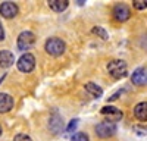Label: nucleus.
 <instances>
[{"label": "nucleus", "instance_id": "nucleus-1", "mask_svg": "<svg viewBox=\"0 0 147 141\" xmlns=\"http://www.w3.org/2000/svg\"><path fill=\"white\" fill-rule=\"evenodd\" d=\"M107 70H109V74L112 75L113 78L116 79H121V78H124L127 77L128 74V66L124 60H119V59H115V60H110L107 63Z\"/></svg>", "mask_w": 147, "mask_h": 141}, {"label": "nucleus", "instance_id": "nucleus-2", "mask_svg": "<svg viewBox=\"0 0 147 141\" xmlns=\"http://www.w3.org/2000/svg\"><path fill=\"white\" fill-rule=\"evenodd\" d=\"M34 44H35V35H34L31 31H24V32L19 34L18 41H16L18 50H21V52H27V50L31 49Z\"/></svg>", "mask_w": 147, "mask_h": 141}, {"label": "nucleus", "instance_id": "nucleus-3", "mask_svg": "<svg viewBox=\"0 0 147 141\" xmlns=\"http://www.w3.org/2000/svg\"><path fill=\"white\" fill-rule=\"evenodd\" d=\"M46 52L52 56H60L65 52V43L57 38V37H52L46 41Z\"/></svg>", "mask_w": 147, "mask_h": 141}, {"label": "nucleus", "instance_id": "nucleus-4", "mask_svg": "<svg viewBox=\"0 0 147 141\" xmlns=\"http://www.w3.org/2000/svg\"><path fill=\"white\" fill-rule=\"evenodd\" d=\"M16 66L21 72H31L35 66V57L31 53H24L16 62Z\"/></svg>", "mask_w": 147, "mask_h": 141}, {"label": "nucleus", "instance_id": "nucleus-5", "mask_svg": "<svg viewBox=\"0 0 147 141\" xmlns=\"http://www.w3.org/2000/svg\"><path fill=\"white\" fill-rule=\"evenodd\" d=\"M116 132V125L113 122H109V121H103L99 125L96 126V134L99 135L100 138H109L112 137Z\"/></svg>", "mask_w": 147, "mask_h": 141}, {"label": "nucleus", "instance_id": "nucleus-6", "mask_svg": "<svg viewBox=\"0 0 147 141\" xmlns=\"http://www.w3.org/2000/svg\"><path fill=\"white\" fill-rule=\"evenodd\" d=\"M102 115L107 117L109 122H113V124L121 121L122 116H124V113L115 106H105V107H102Z\"/></svg>", "mask_w": 147, "mask_h": 141}, {"label": "nucleus", "instance_id": "nucleus-7", "mask_svg": "<svg viewBox=\"0 0 147 141\" xmlns=\"http://www.w3.org/2000/svg\"><path fill=\"white\" fill-rule=\"evenodd\" d=\"M113 16H115V19L119 21V22H125V21H128L129 16H131V10H129V7H128L127 5L119 3V5H116V6L113 7Z\"/></svg>", "mask_w": 147, "mask_h": 141}, {"label": "nucleus", "instance_id": "nucleus-8", "mask_svg": "<svg viewBox=\"0 0 147 141\" xmlns=\"http://www.w3.org/2000/svg\"><path fill=\"white\" fill-rule=\"evenodd\" d=\"M0 15L10 19L18 15V6L13 2H3L0 5Z\"/></svg>", "mask_w": 147, "mask_h": 141}, {"label": "nucleus", "instance_id": "nucleus-9", "mask_svg": "<svg viewBox=\"0 0 147 141\" xmlns=\"http://www.w3.org/2000/svg\"><path fill=\"white\" fill-rule=\"evenodd\" d=\"M131 81H132V84L140 85V87L146 85V82H147V70H146V68H137L131 75Z\"/></svg>", "mask_w": 147, "mask_h": 141}, {"label": "nucleus", "instance_id": "nucleus-10", "mask_svg": "<svg viewBox=\"0 0 147 141\" xmlns=\"http://www.w3.org/2000/svg\"><path fill=\"white\" fill-rule=\"evenodd\" d=\"M13 106V99H12L10 94L7 93H2L0 94V113H6L12 109Z\"/></svg>", "mask_w": 147, "mask_h": 141}, {"label": "nucleus", "instance_id": "nucleus-11", "mask_svg": "<svg viewBox=\"0 0 147 141\" xmlns=\"http://www.w3.org/2000/svg\"><path fill=\"white\" fill-rule=\"evenodd\" d=\"M15 62V56L9 50H0V66L2 68H9Z\"/></svg>", "mask_w": 147, "mask_h": 141}, {"label": "nucleus", "instance_id": "nucleus-12", "mask_svg": "<svg viewBox=\"0 0 147 141\" xmlns=\"http://www.w3.org/2000/svg\"><path fill=\"white\" fill-rule=\"evenodd\" d=\"M47 3H49V7L55 12H63L69 6L68 0H49Z\"/></svg>", "mask_w": 147, "mask_h": 141}, {"label": "nucleus", "instance_id": "nucleus-13", "mask_svg": "<svg viewBox=\"0 0 147 141\" xmlns=\"http://www.w3.org/2000/svg\"><path fill=\"white\" fill-rule=\"evenodd\" d=\"M134 115H136L137 119L140 121H146L147 119V103L146 101H141L136 106V109H134Z\"/></svg>", "mask_w": 147, "mask_h": 141}, {"label": "nucleus", "instance_id": "nucleus-14", "mask_svg": "<svg viewBox=\"0 0 147 141\" xmlns=\"http://www.w3.org/2000/svg\"><path fill=\"white\" fill-rule=\"evenodd\" d=\"M85 91L88 94H91L94 99H99V97L103 96V90L97 84H94V82H87V84H85Z\"/></svg>", "mask_w": 147, "mask_h": 141}, {"label": "nucleus", "instance_id": "nucleus-15", "mask_svg": "<svg viewBox=\"0 0 147 141\" xmlns=\"http://www.w3.org/2000/svg\"><path fill=\"white\" fill-rule=\"evenodd\" d=\"M93 34H97L102 40H107V32H106L102 27H94V28H93Z\"/></svg>", "mask_w": 147, "mask_h": 141}, {"label": "nucleus", "instance_id": "nucleus-16", "mask_svg": "<svg viewBox=\"0 0 147 141\" xmlns=\"http://www.w3.org/2000/svg\"><path fill=\"white\" fill-rule=\"evenodd\" d=\"M71 141H88V135L85 132H77L72 135Z\"/></svg>", "mask_w": 147, "mask_h": 141}, {"label": "nucleus", "instance_id": "nucleus-17", "mask_svg": "<svg viewBox=\"0 0 147 141\" xmlns=\"http://www.w3.org/2000/svg\"><path fill=\"white\" fill-rule=\"evenodd\" d=\"M132 5H134V7L138 9V10H144L146 9V0H134Z\"/></svg>", "mask_w": 147, "mask_h": 141}, {"label": "nucleus", "instance_id": "nucleus-18", "mask_svg": "<svg viewBox=\"0 0 147 141\" xmlns=\"http://www.w3.org/2000/svg\"><path fill=\"white\" fill-rule=\"evenodd\" d=\"M13 141H32V140H31V137H28V135H25V134H18V135L13 138Z\"/></svg>", "mask_w": 147, "mask_h": 141}, {"label": "nucleus", "instance_id": "nucleus-19", "mask_svg": "<svg viewBox=\"0 0 147 141\" xmlns=\"http://www.w3.org/2000/svg\"><path fill=\"white\" fill-rule=\"evenodd\" d=\"M77 125H78V119H72V121H71V124H69V125H68V128H66V131H68V132H72L74 129L77 128Z\"/></svg>", "mask_w": 147, "mask_h": 141}, {"label": "nucleus", "instance_id": "nucleus-20", "mask_svg": "<svg viewBox=\"0 0 147 141\" xmlns=\"http://www.w3.org/2000/svg\"><path fill=\"white\" fill-rule=\"evenodd\" d=\"M2 40H5V30L2 27V23H0V41H2Z\"/></svg>", "mask_w": 147, "mask_h": 141}, {"label": "nucleus", "instance_id": "nucleus-21", "mask_svg": "<svg viewBox=\"0 0 147 141\" xmlns=\"http://www.w3.org/2000/svg\"><path fill=\"white\" fill-rule=\"evenodd\" d=\"M0 135H2V126H0Z\"/></svg>", "mask_w": 147, "mask_h": 141}]
</instances>
